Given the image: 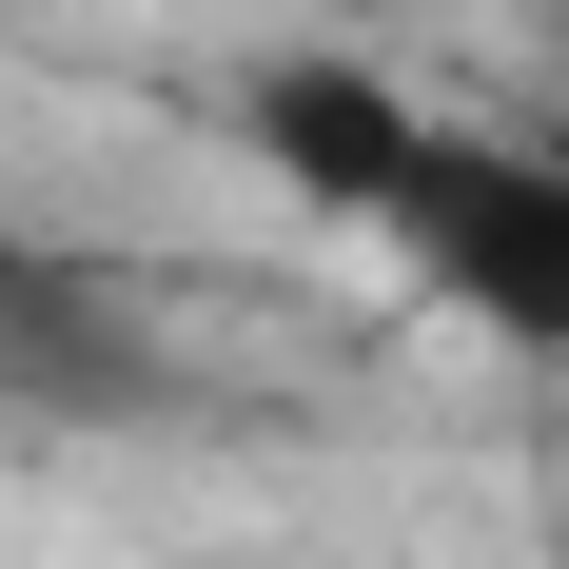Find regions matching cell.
Instances as JSON below:
<instances>
[{
    "instance_id": "6da1fadb",
    "label": "cell",
    "mask_w": 569,
    "mask_h": 569,
    "mask_svg": "<svg viewBox=\"0 0 569 569\" xmlns=\"http://www.w3.org/2000/svg\"><path fill=\"white\" fill-rule=\"evenodd\" d=\"M373 236L412 256V295H432V315H471L491 353L569 373V158H550V138H491V118H432Z\"/></svg>"
},
{
    "instance_id": "7a4b0ae2",
    "label": "cell",
    "mask_w": 569,
    "mask_h": 569,
    "mask_svg": "<svg viewBox=\"0 0 569 569\" xmlns=\"http://www.w3.org/2000/svg\"><path fill=\"white\" fill-rule=\"evenodd\" d=\"M412 138H432V99L412 79H373V59H335V40H276V59H236V158L276 177L295 217H393V177H412Z\"/></svg>"
},
{
    "instance_id": "3957f363",
    "label": "cell",
    "mask_w": 569,
    "mask_h": 569,
    "mask_svg": "<svg viewBox=\"0 0 569 569\" xmlns=\"http://www.w3.org/2000/svg\"><path fill=\"white\" fill-rule=\"evenodd\" d=\"M0 393L20 412H158V315L79 256H0Z\"/></svg>"
},
{
    "instance_id": "277c9868",
    "label": "cell",
    "mask_w": 569,
    "mask_h": 569,
    "mask_svg": "<svg viewBox=\"0 0 569 569\" xmlns=\"http://www.w3.org/2000/svg\"><path fill=\"white\" fill-rule=\"evenodd\" d=\"M550 158H569V118H550Z\"/></svg>"
}]
</instances>
